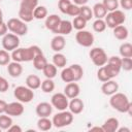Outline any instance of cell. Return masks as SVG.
Listing matches in <instances>:
<instances>
[{"label":"cell","mask_w":132,"mask_h":132,"mask_svg":"<svg viewBox=\"0 0 132 132\" xmlns=\"http://www.w3.org/2000/svg\"><path fill=\"white\" fill-rule=\"evenodd\" d=\"M61 20H62V19H61L58 14H55V13L47 15V16L45 18V22H44L45 28L54 33V31L57 29L59 23L61 22Z\"/></svg>","instance_id":"cell-21"},{"label":"cell","mask_w":132,"mask_h":132,"mask_svg":"<svg viewBox=\"0 0 132 132\" xmlns=\"http://www.w3.org/2000/svg\"><path fill=\"white\" fill-rule=\"evenodd\" d=\"M53 64H54L57 68H64V67H66L67 59H66L65 55H63L61 52L56 53V54L53 56Z\"/></svg>","instance_id":"cell-27"},{"label":"cell","mask_w":132,"mask_h":132,"mask_svg":"<svg viewBox=\"0 0 132 132\" xmlns=\"http://www.w3.org/2000/svg\"><path fill=\"white\" fill-rule=\"evenodd\" d=\"M121 69L124 71L132 70V59L131 58H121Z\"/></svg>","instance_id":"cell-42"},{"label":"cell","mask_w":132,"mask_h":132,"mask_svg":"<svg viewBox=\"0 0 132 132\" xmlns=\"http://www.w3.org/2000/svg\"><path fill=\"white\" fill-rule=\"evenodd\" d=\"M72 1H73L74 4H76V5H78V6L86 5V4L89 2V0H72Z\"/></svg>","instance_id":"cell-50"},{"label":"cell","mask_w":132,"mask_h":132,"mask_svg":"<svg viewBox=\"0 0 132 132\" xmlns=\"http://www.w3.org/2000/svg\"><path fill=\"white\" fill-rule=\"evenodd\" d=\"M8 30L18 35V36H24L28 33V26L27 23H25L24 21H22L20 18H11L8 20V22L6 23Z\"/></svg>","instance_id":"cell-5"},{"label":"cell","mask_w":132,"mask_h":132,"mask_svg":"<svg viewBox=\"0 0 132 132\" xmlns=\"http://www.w3.org/2000/svg\"><path fill=\"white\" fill-rule=\"evenodd\" d=\"M60 75H61V79L64 82L74 81V76H73V73H72V70H71L70 66L62 68V71H61V74Z\"/></svg>","instance_id":"cell-32"},{"label":"cell","mask_w":132,"mask_h":132,"mask_svg":"<svg viewBox=\"0 0 132 132\" xmlns=\"http://www.w3.org/2000/svg\"><path fill=\"white\" fill-rule=\"evenodd\" d=\"M33 62V66L36 70H42L44 68V66L47 64V60L45 58V56L43 55V53L38 54L34 57V59L32 60Z\"/></svg>","instance_id":"cell-26"},{"label":"cell","mask_w":132,"mask_h":132,"mask_svg":"<svg viewBox=\"0 0 132 132\" xmlns=\"http://www.w3.org/2000/svg\"><path fill=\"white\" fill-rule=\"evenodd\" d=\"M72 23V27L79 31V30H84L87 26V21L85 19H82L80 15H77V16H74L73 18V21L71 22Z\"/></svg>","instance_id":"cell-37"},{"label":"cell","mask_w":132,"mask_h":132,"mask_svg":"<svg viewBox=\"0 0 132 132\" xmlns=\"http://www.w3.org/2000/svg\"><path fill=\"white\" fill-rule=\"evenodd\" d=\"M9 89V84L6 78L0 75V93H5Z\"/></svg>","instance_id":"cell-45"},{"label":"cell","mask_w":132,"mask_h":132,"mask_svg":"<svg viewBox=\"0 0 132 132\" xmlns=\"http://www.w3.org/2000/svg\"><path fill=\"white\" fill-rule=\"evenodd\" d=\"M13 96L22 103H29L34 98V91L27 86H19L13 90Z\"/></svg>","instance_id":"cell-6"},{"label":"cell","mask_w":132,"mask_h":132,"mask_svg":"<svg viewBox=\"0 0 132 132\" xmlns=\"http://www.w3.org/2000/svg\"><path fill=\"white\" fill-rule=\"evenodd\" d=\"M42 51L38 45H30L28 47H23V62H30L38 54H41Z\"/></svg>","instance_id":"cell-13"},{"label":"cell","mask_w":132,"mask_h":132,"mask_svg":"<svg viewBox=\"0 0 132 132\" xmlns=\"http://www.w3.org/2000/svg\"><path fill=\"white\" fill-rule=\"evenodd\" d=\"M11 60V56L9 52L3 50H0V66H6Z\"/></svg>","instance_id":"cell-40"},{"label":"cell","mask_w":132,"mask_h":132,"mask_svg":"<svg viewBox=\"0 0 132 132\" xmlns=\"http://www.w3.org/2000/svg\"><path fill=\"white\" fill-rule=\"evenodd\" d=\"M90 131H98V132H103V129H102V127H99V126H94V127H91V128H90Z\"/></svg>","instance_id":"cell-51"},{"label":"cell","mask_w":132,"mask_h":132,"mask_svg":"<svg viewBox=\"0 0 132 132\" xmlns=\"http://www.w3.org/2000/svg\"><path fill=\"white\" fill-rule=\"evenodd\" d=\"M66 14L67 15H70V16H77L78 14H79V6L78 5H76V4H74L73 2L70 4V6H69V8L67 9V12H66Z\"/></svg>","instance_id":"cell-44"},{"label":"cell","mask_w":132,"mask_h":132,"mask_svg":"<svg viewBox=\"0 0 132 132\" xmlns=\"http://www.w3.org/2000/svg\"><path fill=\"white\" fill-rule=\"evenodd\" d=\"M106 69V72L108 74V76L113 79L114 77H117L120 73L121 69V58L118 56H111L107 59V62L105 65H103Z\"/></svg>","instance_id":"cell-7"},{"label":"cell","mask_w":132,"mask_h":132,"mask_svg":"<svg viewBox=\"0 0 132 132\" xmlns=\"http://www.w3.org/2000/svg\"><path fill=\"white\" fill-rule=\"evenodd\" d=\"M102 4L106 8V10L109 12V11H113V10L118 9V7H119V0H103Z\"/></svg>","instance_id":"cell-39"},{"label":"cell","mask_w":132,"mask_h":132,"mask_svg":"<svg viewBox=\"0 0 132 132\" xmlns=\"http://www.w3.org/2000/svg\"><path fill=\"white\" fill-rule=\"evenodd\" d=\"M40 88L43 93H52L55 90V82L52 78H45L41 81Z\"/></svg>","instance_id":"cell-34"},{"label":"cell","mask_w":132,"mask_h":132,"mask_svg":"<svg viewBox=\"0 0 132 132\" xmlns=\"http://www.w3.org/2000/svg\"><path fill=\"white\" fill-rule=\"evenodd\" d=\"M1 44L5 51L12 52L20 46V36L13 33H6L4 36H2Z\"/></svg>","instance_id":"cell-9"},{"label":"cell","mask_w":132,"mask_h":132,"mask_svg":"<svg viewBox=\"0 0 132 132\" xmlns=\"http://www.w3.org/2000/svg\"><path fill=\"white\" fill-rule=\"evenodd\" d=\"M53 127V122L52 120L48 119V117L45 118H39L37 121V128L40 131H48Z\"/></svg>","instance_id":"cell-29"},{"label":"cell","mask_w":132,"mask_h":132,"mask_svg":"<svg viewBox=\"0 0 132 132\" xmlns=\"http://www.w3.org/2000/svg\"><path fill=\"white\" fill-rule=\"evenodd\" d=\"M82 19H85L87 22L90 21L92 18H93V11H92V8L90 6H88L87 4L86 5H81L79 6V14Z\"/></svg>","instance_id":"cell-33"},{"label":"cell","mask_w":132,"mask_h":132,"mask_svg":"<svg viewBox=\"0 0 132 132\" xmlns=\"http://www.w3.org/2000/svg\"><path fill=\"white\" fill-rule=\"evenodd\" d=\"M1 131H2V129H1V128H0V132H1Z\"/></svg>","instance_id":"cell-54"},{"label":"cell","mask_w":132,"mask_h":132,"mask_svg":"<svg viewBox=\"0 0 132 132\" xmlns=\"http://www.w3.org/2000/svg\"><path fill=\"white\" fill-rule=\"evenodd\" d=\"M35 112L39 118H45L50 117L53 112V106L48 102H40L36 105Z\"/></svg>","instance_id":"cell-17"},{"label":"cell","mask_w":132,"mask_h":132,"mask_svg":"<svg viewBox=\"0 0 132 132\" xmlns=\"http://www.w3.org/2000/svg\"><path fill=\"white\" fill-rule=\"evenodd\" d=\"M70 68L72 70L73 76H74V81H78L82 78L84 76V69L79 64H72L70 65Z\"/></svg>","instance_id":"cell-35"},{"label":"cell","mask_w":132,"mask_h":132,"mask_svg":"<svg viewBox=\"0 0 132 132\" xmlns=\"http://www.w3.org/2000/svg\"><path fill=\"white\" fill-rule=\"evenodd\" d=\"M11 125H12L11 117L6 113H1L0 114V128L2 130H7Z\"/></svg>","instance_id":"cell-36"},{"label":"cell","mask_w":132,"mask_h":132,"mask_svg":"<svg viewBox=\"0 0 132 132\" xmlns=\"http://www.w3.org/2000/svg\"><path fill=\"white\" fill-rule=\"evenodd\" d=\"M119 53L122 58H132V44L130 42H123L119 47Z\"/></svg>","instance_id":"cell-28"},{"label":"cell","mask_w":132,"mask_h":132,"mask_svg":"<svg viewBox=\"0 0 132 132\" xmlns=\"http://www.w3.org/2000/svg\"><path fill=\"white\" fill-rule=\"evenodd\" d=\"M73 27H72V23L68 20H61V22L59 23L57 29L54 31L55 34H58V35H69L72 31Z\"/></svg>","instance_id":"cell-18"},{"label":"cell","mask_w":132,"mask_h":132,"mask_svg":"<svg viewBox=\"0 0 132 132\" xmlns=\"http://www.w3.org/2000/svg\"><path fill=\"white\" fill-rule=\"evenodd\" d=\"M71 3H72L71 0H59L58 1V8H59V10L62 13L66 14L67 9L69 8V6H70Z\"/></svg>","instance_id":"cell-43"},{"label":"cell","mask_w":132,"mask_h":132,"mask_svg":"<svg viewBox=\"0 0 132 132\" xmlns=\"http://www.w3.org/2000/svg\"><path fill=\"white\" fill-rule=\"evenodd\" d=\"M7 131H9V132H22L23 130H22V127H21V126L12 124V125L7 129Z\"/></svg>","instance_id":"cell-47"},{"label":"cell","mask_w":132,"mask_h":132,"mask_svg":"<svg viewBox=\"0 0 132 132\" xmlns=\"http://www.w3.org/2000/svg\"><path fill=\"white\" fill-rule=\"evenodd\" d=\"M118 91H119V84L113 79L106 80L101 86V92L106 96H111Z\"/></svg>","instance_id":"cell-15"},{"label":"cell","mask_w":132,"mask_h":132,"mask_svg":"<svg viewBox=\"0 0 132 132\" xmlns=\"http://www.w3.org/2000/svg\"><path fill=\"white\" fill-rule=\"evenodd\" d=\"M69 99L66 97L64 93H55L51 98V104L53 108H56L57 110H65L68 108Z\"/></svg>","instance_id":"cell-11"},{"label":"cell","mask_w":132,"mask_h":132,"mask_svg":"<svg viewBox=\"0 0 132 132\" xmlns=\"http://www.w3.org/2000/svg\"><path fill=\"white\" fill-rule=\"evenodd\" d=\"M112 33H113V36L118 40H126L129 36V31H128L127 27L124 25H119V26L114 27L112 29Z\"/></svg>","instance_id":"cell-23"},{"label":"cell","mask_w":132,"mask_h":132,"mask_svg":"<svg viewBox=\"0 0 132 132\" xmlns=\"http://www.w3.org/2000/svg\"><path fill=\"white\" fill-rule=\"evenodd\" d=\"M97 78H98L100 81H102V82H104V81H106V80L111 79V78L108 76V74H107L106 69H105V67H104V66L99 67V69H98V71H97Z\"/></svg>","instance_id":"cell-41"},{"label":"cell","mask_w":132,"mask_h":132,"mask_svg":"<svg viewBox=\"0 0 132 132\" xmlns=\"http://www.w3.org/2000/svg\"><path fill=\"white\" fill-rule=\"evenodd\" d=\"M6 106H7V102L0 99V114H1V113H5Z\"/></svg>","instance_id":"cell-49"},{"label":"cell","mask_w":132,"mask_h":132,"mask_svg":"<svg viewBox=\"0 0 132 132\" xmlns=\"http://www.w3.org/2000/svg\"><path fill=\"white\" fill-rule=\"evenodd\" d=\"M4 21H3V12H2V10H1V8H0V24H2Z\"/></svg>","instance_id":"cell-53"},{"label":"cell","mask_w":132,"mask_h":132,"mask_svg":"<svg viewBox=\"0 0 132 132\" xmlns=\"http://www.w3.org/2000/svg\"><path fill=\"white\" fill-rule=\"evenodd\" d=\"M7 31H8V28H7L6 23L3 22L2 24H0V36H4L7 33Z\"/></svg>","instance_id":"cell-48"},{"label":"cell","mask_w":132,"mask_h":132,"mask_svg":"<svg viewBox=\"0 0 132 132\" xmlns=\"http://www.w3.org/2000/svg\"><path fill=\"white\" fill-rule=\"evenodd\" d=\"M93 30L97 33H101V32H104L106 30V24L104 22V19H96L94 22H93Z\"/></svg>","instance_id":"cell-38"},{"label":"cell","mask_w":132,"mask_h":132,"mask_svg":"<svg viewBox=\"0 0 132 132\" xmlns=\"http://www.w3.org/2000/svg\"><path fill=\"white\" fill-rule=\"evenodd\" d=\"M47 15V9L43 5H37L33 10V18L36 20H45Z\"/></svg>","instance_id":"cell-31"},{"label":"cell","mask_w":132,"mask_h":132,"mask_svg":"<svg viewBox=\"0 0 132 132\" xmlns=\"http://www.w3.org/2000/svg\"><path fill=\"white\" fill-rule=\"evenodd\" d=\"M41 85V79L39 78V76L35 75V74H30L26 77V86L32 90H37L40 88Z\"/></svg>","instance_id":"cell-25"},{"label":"cell","mask_w":132,"mask_h":132,"mask_svg":"<svg viewBox=\"0 0 132 132\" xmlns=\"http://www.w3.org/2000/svg\"><path fill=\"white\" fill-rule=\"evenodd\" d=\"M0 2H1V0H0Z\"/></svg>","instance_id":"cell-55"},{"label":"cell","mask_w":132,"mask_h":132,"mask_svg":"<svg viewBox=\"0 0 132 132\" xmlns=\"http://www.w3.org/2000/svg\"><path fill=\"white\" fill-rule=\"evenodd\" d=\"M126 21V14L123 10L116 9L113 11H109L104 16V22L106 24V27L113 29L114 27L119 25H123Z\"/></svg>","instance_id":"cell-3"},{"label":"cell","mask_w":132,"mask_h":132,"mask_svg":"<svg viewBox=\"0 0 132 132\" xmlns=\"http://www.w3.org/2000/svg\"><path fill=\"white\" fill-rule=\"evenodd\" d=\"M75 40L79 45H81L84 47H91L94 44L95 38H94L93 33L84 29V30H79L76 32Z\"/></svg>","instance_id":"cell-10"},{"label":"cell","mask_w":132,"mask_h":132,"mask_svg":"<svg viewBox=\"0 0 132 132\" xmlns=\"http://www.w3.org/2000/svg\"><path fill=\"white\" fill-rule=\"evenodd\" d=\"M73 119H74V114L71 113L69 110L65 109V110H61V111L57 112L53 117L52 122H53L54 127L63 128V127H66V126H69L70 124H72Z\"/></svg>","instance_id":"cell-4"},{"label":"cell","mask_w":132,"mask_h":132,"mask_svg":"<svg viewBox=\"0 0 132 132\" xmlns=\"http://www.w3.org/2000/svg\"><path fill=\"white\" fill-rule=\"evenodd\" d=\"M42 72L45 76V78H54L56 75H57V72H58V68L53 64V63H47L44 68L42 69Z\"/></svg>","instance_id":"cell-30"},{"label":"cell","mask_w":132,"mask_h":132,"mask_svg":"<svg viewBox=\"0 0 132 132\" xmlns=\"http://www.w3.org/2000/svg\"><path fill=\"white\" fill-rule=\"evenodd\" d=\"M131 132V130L129 129V128H126V127H123V128H118V130H117V132Z\"/></svg>","instance_id":"cell-52"},{"label":"cell","mask_w":132,"mask_h":132,"mask_svg":"<svg viewBox=\"0 0 132 132\" xmlns=\"http://www.w3.org/2000/svg\"><path fill=\"white\" fill-rule=\"evenodd\" d=\"M109 104L114 110L121 113L132 114V103L130 102L128 96L124 93L117 92L112 94L109 99Z\"/></svg>","instance_id":"cell-1"},{"label":"cell","mask_w":132,"mask_h":132,"mask_svg":"<svg viewBox=\"0 0 132 132\" xmlns=\"http://www.w3.org/2000/svg\"><path fill=\"white\" fill-rule=\"evenodd\" d=\"M24 111H25L24 103L20 101H14V102L7 103L5 113L10 117H20L24 113Z\"/></svg>","instance_id":"cell-12"},{"label":"cell","mask_w":132,"mask_h":132,"mask_svg":"<svg viewBox=\"0 0 132 132\" xmlns=\"http://www.w3.org/2000/svg\"><path fill=\"white\" fill-rule=\"evenodd\" d=\"M89 57L95 66L101 67L107 62V54L102 47H92L89 52Z\"/></svg>","instance_id":"cell-8"},{"label":"cell","mask_w":132,"mask_h":132,"mask_svg":"<svg viewBox=\"0 0 132 132\" xmlns=\"http://www.w3.org/2000/svg\"><path fill=\"white\" fill-rule=\"evenodd\" d=\"M7 72L11 77L16 78V77L21 76V74L23 73V66L21 63L15 62V61L9 62L7 64Z\"/></svg>","instance_id":"cell-20"},{"label":"cell","mask_w":132,"mask_h":132,"mask_svg":"<svg viewBox=\"0 0 132 132\" xmlns=\"http://www.w3.org/2000/svg\"><path fill=\"white\" fill-rule=\"evenodd\" d=\"M38 5V0H21L19 18L25 23H30L34 20L33 10Z\"/></svg>","instance_id":"cell-2"},{"label":"cell","mask_w":132,"mask_h":132,"mask_svg":"<svg viewBox=\"0 0 132 132\" xmlns=\"http://www.w3.org/2000/svg\"><path fill=\"white\" fill-rule=\"evenodd\" d=\"M92 11H93V18L96 19H104V16L108 12L104 7V5L102 4V2H97L96 4H94V6L92 7Z\"/></svg>","instance_id":"cell-24"},{"label":"cell","mask_w":132,"mask_h":132,"mask_svg":"<svg viewBox=\"0 0 132 132\" xmlns=\"http://www.w3.org/2000/svg\"><path fill=\"white\" fill-rule=\"evenodd\" d=\"M101 127L103 132H117L118 128L120 127V122L117 118H108Z\"/></svg>","instance_id":"cell-22"},{"label":"cell","mask_w":132,"mask_h":132,"mask_svg":"<svg viewBox=\"0 0 132 132\" xmlns=\"http://www.w3.org/2000/svg\"><path fill=\"white\" fill-rule=\"evenodd\" d=\"M119 5L125 10H130L132 8V0H119Z\"/></svg>","instance_id":"cell-46"},{"label":"cell","mask_w":132,"mask_h":132,"mask_svg":"<svg viewBox=\"0 0 132 132\" xmlns=\"http://www.w3.org/2000/svg\"><path fill=\"white\" fill-rule=\"evenodd\" d=\"M66 46V39L63 35H58L56 34L52 40H51V48L56 52V53H59L61 51L64 50V47Z\"/></svg>","instance_id":"cell-19"},{"label":"cell","mask_w":132,"mask_h":132,"mask_svg":"<svg viewBox=\"0 0 132 132\" xmlns=\"http://www.w3.org/2000/svg\"><path fill=\"white\" fill-rule=\"evenodd\" d=\"M66 97L68 99H72L75 97H78L79 93H80V88L78 86V84L76 81H71V82H67L65 88H64V92H63Z\"/></svg>","instance_id":"cell-14"},{"label":"cell","mask_w":132,"mask_h":132,"mask_svg":"<svg viewBox=\"0 0 132 132\" xmlns=\"http://www.w3.org/2000/svg\"><path fill=\"white\" fill-rule=\"evenodd\" d=\"M68 108H69V111L71 113L79 114L80 112H82V110L85 108V103L80 98L75 97V98L70 99V101L68 103Z\"/></svg>","instance_id":"cell-16"}]
</instances>
